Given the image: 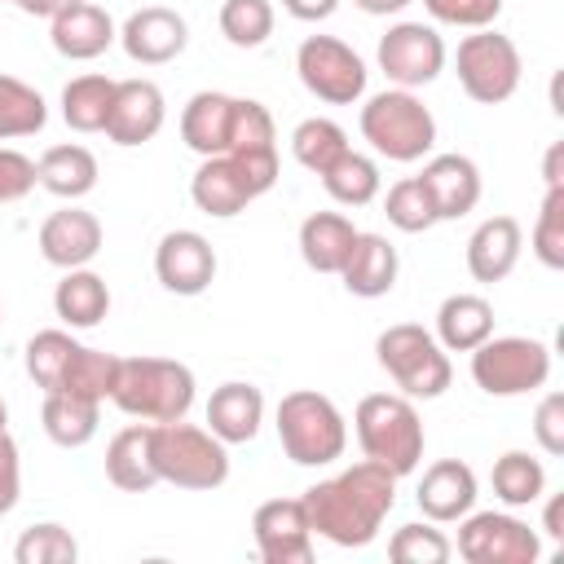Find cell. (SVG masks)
<instances>
[{
  "label": "cell",
  "mask_w": 564,
  "mask_h": 564,
  "mask_svg": "<svg viewBox=\"0 0 564 564\" xmlns=\"http://www.w3.org/2000/svg\"><path fill=\"white\" fill-rule=\"evenodd\" d=\"M4 4H13V9H22V13H31V18H57L66 4H75V0H4Z\"/></svg>",
  "instance_id": "cell-49"
},
{
  "label": "cell",
  "mask_w": 564,
  "mask_h": 564,
  "mask_svg": "<svg viewBox=\"0 0 564 564\" xmlns=\"http://www.w3.org/2000/svg\"><path fill=\"white\" fill-rule=\"evenodd\" d=\"M419 181H423V189H427V198L436 207V220H458L480 203V167L467 154L427 159Z\"/></svg>",
  "instance_id": "cell-19"
},
{
  "label": "cell",
  "mask_w": 564,
  "mask_h": 564,
  "mask_svg": "<svg viewBox=\"0 0 564 564\" xmlns=\"http://www.w3.org/2000/svg\"><path fill=\"white\" fill-rule=\"evenodd\" d=\"M524 247V229L516 216H489L476 225V234L467 238V269L476 282H502Z\"/></svg>",
  "instance_id": "cell-24"
},
{
  "label": "cell",
  "mask_w": 564,
  "mask_h": 564,
  "mask_svg": "<svg viewBox=\"0 0 564 564\" xmlns=\"http://www.w3.org/2000/svg\"><path fill=\"white\" fill-rule=\"evenodd\" d=\"M119 44H123V53H128L132 62H141V66H163V62H172V57L185 53L189 26H185V18H181L176 9H167V4H145V9L128 13V22L119 26Z\"/></svg>",
  "instance_id": "cell-16"
},
{
  "label": "cell",
  "mask_w": 564,
  "mask_h": 564,
  "mask_svg": "<svg viewBox=\"0 0 564 564\" xmlns=\"http://www.w3.org/2000/svg\"><path fill=\"white\" fill-rule=\"evenodd\" d=\"M154 467L176 489H220L229 480V449L207 427L172 419L154 423Z\"/></svg>",
  "instance_id": "cell-8"
},
{
  "label": "cell",
  "mask_w": 564,
  "mask_h": 564,
  "mask_svg": "<svg viewBox=\"0 0 564 564\" xmlns=\"http://www.w3.org/2000/svg\"><path fill=\"white\" fill-rule=\"evenodd\" d=\"M48 22H53V26H48L53 48H57L62 57H70V62H93V57H101V53L119 40L110 13L97 9V4H88V0L66 4V9H62L57 18H48Z\"/></svg>",
  "instance_id": "cell-22"
},
{
  "label": "cell",
  "mask_w": 564,
  "mask_h": 564,
  "mask_svg": "<svg viewBox=\"0 0 564 564\" xmlns=\"http://www.w3.org/2000/svg\"><path fill=\"white\" fill-rule=\"evenodd\" d=\"M4 423H9V410H4V401H0V432H4Z\"/></svg>",
  "instance_id": "cell-53"
},
{
  "label": "cell",
  "mask_w": 564,
  "mask_h": 564,
  "mask_svg": "<svg viewBox=\"0 0 564 564\" xmlns=\"http://www.w3.org/2000/svg\"><path fill=\"white\" fill-rule=\"evenodd\" d=\"M0 317H4V313H0Z\"/></svg>",
  "instance_id": "cell-54"
},
{
  "label": "cell",
  "mask_w": 564,
  "mask_h": 564,
  "mask_svg": "<svg viewBox=\"0 0 564 564\" xmlns=\"http://www.w3.org/2000/svg\"><path fill=\"white\" fill-rule=\"evenodd\" d=\"M53 308H57V317L66 326L88 330L110 313V286L93 269H66V278L53 291Z\"/></svg>",
  "instance_id": "cell-30"
},
{
  "label": "cell",
  "mask_w": 564,
  "mask_h": 564,
  "mask_svg": "<svg viewBox=\"0 0 564 564\" xmlns=\"http://www.w3.org/2000/svg\"><path fill=\"white\" fill-rule=\"evenodd\" d=\"M35 172H40V185H44L48 194L66 198V203L84 198V194L97 185V159H93L88 145H75V141L48 145V150L40 154Z\"/></svg>",
  "instance_id": "cell-29"
},
{
  "label": "cell",
  "mask_w": 564,
  "mask_h": 564,
  "mask_svg": "<svg viewBox=\"0 0 564 564\" xmlns=\"http://www.w3.org/2000/svg\"><path fill=\"white\" fill-rule=\"evenodd\" d=\"M538 551V533L507 511H467L458 524V555L467 564H533Z\"/></svg>",
  "instance_id": "cell-13"
},
{
  "label": "cell",
  "mask_w": 564,
  "mask_h": 564,
  "mask_svg": "<svg viewBox=\"0 0 564 564\" xmlns=\"http://www.w3.org/2000/svg\"><path fill=\"white\" fill-rule=\"evenodd\" d=\"M163 119H167V106H163L159 84H150V79H119L115 106H110V119H106V137L115 145H145L150 137H159Z\"/></svg>",
  "instance_id": "cell-18"
},
{
  "label": "cell",
  "mask_w": 564,
  "mask_h": 564,
  "mask_svg": "<svg viewBox=\"0 0 564 564\" xmlns=\"http://www.w3.org/2000/svg\"><path fill=\"white\" fill-rule=\"evenodd\" d=\"M361 137L392 163H414L436 145V119L410 88L375 93L361 106Z\"/></svg>",
  "instance_id": "cell-7"
},
{
  "label": "cell",
  "mask_w": 564,
  "mask_h": 564,
  "mask_svg": "<svg viewBox=\"0 0 564 564\" xmlns=\"http://www.w3.org/2000/svg\"><path fill=\"white\" fill-rule=\"evenodd\" d=\"M300 84L330 106H352L366 93V62L335 35H308L295 53Z\"/></svg>",
  "instance_id": "cell-12"
},
{
  "label": "cell",
  "mask_w": 564,
  "mask_h": 564,
  "mask_svg": "<svg viewBox=\"0 0 564 564\" xmlns=\"http://www.w3.org/2000/svg\"><path fill=\"white\" fill-rule=\"evenodd\" d=\"M560 507H564V502H560V498H551V502H546V520H542V529H546L555 542L564 538V529H560Z\"/></svg>",
  "instance_id": "cell-52"
},
{
  "label": "cell",
  "mask_w": 564,
  "mask_h": 564,
  "mask_svg": "<svg viewBox=\"0 0 564 564\" xmlns=\"http://www.w3.org/2000/svg\"><path fill=\"white\" fill-rule=\"evenodd\" d=\"M344 150H348V132H344L335 119L313 115V119H304V123L291 132V154L300 159V167H308V172H317V176H322Z\"/></svg>",
  "instance_id": "cell-37"
},
{
  "label": "cell",
  "mask_w": 564,
  "mask_h": 564,
  "mask_svg": "<svg viewBox=\"0 0 564 564\" xmlns=\"http://www.w3.org/2000/svg\"><path fill=\"white\" fill-rule=\"evenodd\" d=\"M13 560L18 564H75L79 560V546H75V538L62 524H31L18 538Z\"/></svg>",
  "instance_id": "cell-41"
},
{
  "label": "cell",
  "mask_w": 564,
  "mask_h": 564,
  "mask_svg": "<svg viewBox=\"0 0 564 564\" xmlns=\"http://www.w3.org/2000/svg\"><path fill=\"white\" fill-rule=\"evenodd\" d=\"M264 419V397L256 383H220L207 401V432L220 436L225 445H247L260 432Z\"/></svg>",
  "instance_id": "cell-26"
},
{
  "label": "cell",
  "mask_w": 564,
  "mask_h": 564,
  "mask_svg": "<svg viewBox=\"0 0 564 564\" xmlns=\"http://www.w3.org/2000/svg\"><path fill=\"white\" fill-rule=\"evenodd\" d=\"M106 476L123 494H145L159 485L154 467V423H132L110 436L106 445Z\"/></svg>",
  "instance_id": "cell-23"
},
{
  "label": "cell",
  "mask_w": 564,
  "mask_h": 564,
  "mask_svg": "<svg viewBox=\"0 0 564 564\" xmlns=\"http://www.w3.org/2000/svg\"><path fill=\"white\" fill-rule=\"evenodd\" d=\"M278 441L291 463L300 467H326L344 454L348 427L330 397L313 388H295L278 401Z\"/></svg>",
  "instance_id": "cell-6"
},
{
  "label": "cell",
  "mask_w": 564,
  "mask_h": 564,
  "mask_svg": "<svg viewBox=\"0 0 564 564\" xmlns=\"http://www.w3.org/2000/svg\"><path fill=\"white\" fill-rule=\"evenodd\" d=\"M489 335H494V304L485 295L458 291V295L441 300V308H436V344L445 352H471Z\"/></svg>",
  "instance_id": "cell-27"
},
{
  "label": "cell",
  "mask_w": 564,
  "mask_h": 564,
  "mask_svg": "<svg viewBox=\"0 0 564 564\" xmlns=\"http://www.w3.org/2000/svg\"><path fill=\"white\" fill-rule=\"evenodd\" d=\"M75 348L79 344L66 330H40V335H31V344H26V375L35 379V388L53 392Z\"/></svg>",
  "instance_id": "cell-40"
},
{
  "label": "cell",
  "mask_w": 564,
  "mask_h": 564,
  "mask_svg": "<svg viewBox=\"0 0 564 564\" xmlns=\"http://www.w3.org/2000/svg\"><path fill=\"white\" fill-rule=\"evenodd\" d=\"M361 13H370V18H388V13H401L410 0H352Z\"/></svg>",
  "instance_id": "cell-50"
},
{
  "label": "cell",
  "mask_w": 564,
  "mask_h": 564,
  "mask_svg": "<svg viewBox=\"0 0 564 564\" xmlns=\"http://www.w3.org/2000/svg\"><path fill=\"white\" fill-rule=\"evenodd\" d=\"M533 256L546 269H564V185H546V198L533 225Z\"/></svg>",
  "instance_id": "cell-43"
},
{
  "label": "cell",
  "mask_w": 564,
  "mask_h": 564,
  "mask_svg": "<svg viewBox=\"0 0 564 564\" xmlns=\"http://www.w3.org/2000/svg\"><path fill=\"white\" fill-rule=\"evenodd\" d=\"M375 352H379V366L392 375V383L405 392V397H441L454 379V366L445 357V348L436 344L432 330L414 326V322H397L388 326L379 339H375Z\"/></svg>",
  "instance_id": "cell-9"
},
{
  "label": "cell",
  "mask_w": 564,
  "mask_h": 564,
  "mask_svg": "<svg viewBox=\"0 0 564 564\" xmlns=\"http://www.w3.org/2000/svg\"><path fill=\"white\" fill-rule=\"evenodd\" d=\"M397 269H401L397 247H392L383 234H361V229H357V242H352V251H348L339 278H344V286H348V295L379 300V295H388V291L397 286Z\"/></svg>",
  "instance_id": "cell-25"
},
{
  "label": "cell",
  "mask_w": 564,
  "mask_h": 564,
  "mask_svg": "<svg viewBox=\"0 0 564 564\" xmlns=\"http://www.w3.org/2000/svg\"><path fill=\"white\" fill-rule=\"evenodd\" d=\"M44 432L53 445L62 449H79L97 436V419H101V401L88 397H70V392H44Z\"/></svg>",
  "instance_id": "cell-31"
},
{
  "label": "cell",
  "mask_w": 564,
  "mask_h": 564,
  "mask_svg": "<svg viewBox=\"0 0 564 564\" xmlns=\"http://www.w3.org/2000/svg\"><path fill=\"white\" fill-rule=\"evenodd\" d=\"M101 251V220L84 207H62L40 225V256L57 269H84Z\"/></svg>",
  "instance_id": "cell-20"
},
{
  "label": "cell",
  "mask_w": 564,
  "mask_h": 564,
  "mask_svg": "<svg viewBox=\"0 0 564 564\" xmlns=\"http://www.w3.org/2000/svg\"><path fill=\"white\" fill-rule=\"evenodd\" d=\"M44 123H48L44 97L31 84H22L18 75H0V141L35 137Z\"/></svg>",
  "instance_id": "cell-35"
},
{
  "label": "cell",
  "mask_w": 564,
  "mask_h": 564,
  "mask_svg": "<svg viewBox=\"0 0 564 564\" xmlns=\"http://www.w3.org/2000/svg\"><path fill=\"white\" fill-rule=\"evenodd\" d=\"M115 88H119V79H106V75L70 79L62 88V119L75 132H106V119H110V106H115Z\"/></svg>",
  "instance_id": "cell-32"
},
{
  "label": "cell",
  "mask_w": 564,
  "mask_h": 564,
  "mask_svg": "<svg viewBox=\"0 0 564 564\" xmlns=\"http://www.w3.org/2000/svg\"><path fill=\"white\" fill-rule=\"evenodd\" d=\"M220 35L234 48H260L273 35V4L269 0H225L220 4Z\"/></svg>",
  "instance_id": "cell-38"
},
{
  "label": "cell",
  "mask_w": 564,
  "mask_h": 564,
  "mask_svg": "<svg viewBox=\"0 0 564 564\" xmlns=\"http://www.w3.org/2000/svg\"><path fill=\"white\" fill-rule=\"evenodd\" d=\"M379 70L397 88H423L445 70V40L427 22H397L379 40Z\"/></svg>",
  "instance_id": "cell-14"
},
{
  "label": "cell",
  "mask_w": 564,
  "mask_h": 564,
  "mask_svg": "<svg viewBox=\"0 0 564 564\" xmlns=\"http://www.w3.org/2000/svg\"><path fill=\"white\" fill-rule=\"evenodd\" d=\"M383 216H388L401 234H423V229L436 225V207H432V198H427V189H423L419 176H405V181H397V185L388 189Z\"/></svg>",
  "instance_id": "cell-39"
},
{
  "label": "cell",
  "mask_w": 564,
  "mask_h": 564,
  "mask_svg": "<svg viewBox=\"0 0 564 564\" xmlns=\"http://www.w3.org/2000/svg\"><path fill=\"white\" fill-rule=\"evenodd\" d=\"M18 494H22V463H18V445L4 427L0 432V516H9L18 507Z\"/></svg>",
  "instance_id": "cell-47"
},
{
  "label": "cell",
  "mask_w": 564,
  "mask_h": 564,
  "mask_svg": "<svg viewBox=\"0 0 564 564\" xmlns=\"http://www.w3.org/2000/svg\"><path fill=\"white\" fill-rule=\"evenodd\" d=\"M423 9L445 26L480 31V26H494V18L502 13V0H423Z\"/></svg>",
  "instance_id": "cell-44"
},
{
  "label": "cell",
  "mask_w": 564,
  "mask_h": 564,
  "mask_svg": "<svg viewBox=\"0 0 564 564\" xmlns=\"http://www.w3.org/2000/svg\"><path fill=\"white\" fill-rule=\"evenodd\" d=\"M388 555L397 564H445L454 555V542L432 524H401L388 542Z\"/></svg>",
  "instance_id": "cell-42"
},
{
  "label": "cell",
  "mask_w": 564,
  "mask_h": 564,
  "mask_svg": "<svg viewBox=\"0 0 564 564\" xmlns=\"http://www.w3.org/2000/svg\"><path fill=\"white\" fill-rule=\"evenodd\" d=\"M476 507V471L458 458H441L419 480V511L432 524H454Z\"/></svg>",
  "instance_id": "cell-21"
},
{
  "label": "cell",
  "mask_w": 564,
  "mask_h": 564,
  "mask_svg": "<svg viewBox=\"0 0 564 564\" xmlns=\"http://www.w3.org/2000/svg\"><path fill=\"white\" fill-rule=\"evenodd\" d=\"M352 427H357L361 454L383 463L397 480L419 467V458H423V419L410 405V397H392V392L361 397L357 414H352Z\"/></svg>",
  "instance_id": "cell-5"
},
{
  "label": "cell",
  "mask_w": 564,
  "mask_h": 564,
  "mask_svg": "<svg viewBox=\"0 0 564 564\" xmlns=\"http://www.w3.org/2000/svg\"><path fill=\"white\" fill-rule=\"evenodd\" d=\"M322 185H326V194L335 198V203H344V207H366V203H375V194H379V163L375 159H366V154H357L352 145L322 172Z\"/></svg>",
  "instance_id": "cell-33"
},
{
  "label": "cell",
  "mask_w": 564,
  "mask_h": 564,
  "mask_svg": "<svg viewBox=\"0 0 564 564\" xmlns=\"http://www.w3.org/2000/svg\"><path fill=\"white\" fill-rule=\"evenodd\" d=\"M35 181H40L35 163H31L26 154L0 145V203H18V198H26V194L35 189Z\"/></svg>",
  "instance_id": "cell-45"
},
{
  "label": "cell",
  "mask_w": 564,
  "mask_h": 564,
  "mask_svg": "<svg viewBox=\"0 0 564 564\" xmlns=\"http://www.w3.org/2000/svg\"><path fill=\"white\" fill-rule=\"evenodd\" d=\"M154 273L172 295H203L216 278V251L194 229H172L159 238Z\"/></svg>",
  "instance_id": "cell-17"
},
{
  "label": "cell",
  "mask_w": 564,
  "mask_h": 564,
  "mask_svg": "<svg viewBox=\"0 0 564 564\" xmlns=\"http://www.w3.org/2000/svg\"><path fill=\"white\" fill-rule=\"evenodd\" d=\"M533 436H538V445H542L551 458L564 454V397H560V392H546V397H542V405H538V414H533Z\"/></svg>",
  "instance_id": "cell-46"
},
{
  "label": "cell",
  "mask_w": 564,
  "mask_h": 564,
  "mask_svg": "<svg viewBox=\"0 0 564 564\" xmlns=\"http://www.w3.org/2000/svg\"><path fill=\"white\" fill-rule=\"evenodd\" d=\"M115 375H119V357L79 344L70 352V361H66V370H62L53 392H70V397H88V401H110Z\"/></svg>",
  "instance_id": "cell-34"
},
{
  "label": "cell",
  "mask_w": 564,
  "mask_h": 564,
  "mask_svg": "<svg viewBox=\"0 0 564 564\" xmlns=\"http://www.w3.org/2000/svg\"><path fill=\"white\" fill-rule=\"evenodd\" d=\"M551 375V348L529 335H489L471 348V379L489 397H524Z\"/></svg>",
  "instance_id": "cell-10"
},
{
  "label": "cell",
  "mask_w": 564,
  "mask_h": 564,
  "mask_svg": "<svg viewBox=\"0 0 564 564\" xmlns=\"http://www.w3.org/2000/svg\"><path fill=\"white\" fill-rule=\"evenodd\" d=\"M278 181V150H229L203 159V167L189 181V198L198 212L229 220L260 194H269Z\"/></svg>",
  "instance_id": "cell-4"
},
{
  "label": "cell",
  "mask_w": 564,
  "mask_h": 564,
  "mask_svg": "<svg viewBox=\"0 0 564 564\" xmlns=\"http://www.w3.org/2000/svg\"><path fill=\"white\" fill-rule=\"evenodd\" d=\"M110 401L141 423L185 419L194 405V370L167 357H119Z\"/></svg>",
  "instance_id": "cell-3"
},
{
  "label": "cell",
  "mask_w": 564,
  "mask_h": 564,
  "mask_svg": "<svg viewBox=\"0 0 564 564\" xmlns=\"http://www.w3.org/2000/svg\"><path fill=\"white\" fill-rule=\"evenodd\" d=\"M560 159H564V145L555 141V145L546 150V167H542V176H546V185H564V172H560Z\"/></svg>",
  "instance_id": "cell-51"
},
{
  "label": "cell",
  "mask_w": 564,
  "mask_h": 564,
  "mask_svg": "<svg viewBox=\"0 0 564 564\" xmlns=\"http://www.w3.org/2000/svg\"><path fill=\"white\" fill-rule=\"evenodd\" d=\"M256 546L264 564H308L313 560V524L300 498H269L251 516Z\"/></svg>",
  "instance_id": "cell-15"
},
{
  "label": "cell",
  "mask_w": 564,
  "mask_h": 564,
  "mask_svg": "<svg viewBox=\"0 0 564 564\" xmlns=\"http://www.w3.org/2000/svg\"><path fill=\"white\" fill-rule=\"evenodd\" d=\"M494 494L507 502V507H529V502H538L542 498V489H546V467L533 458V454H524V449H507L498 463H494Z\"/></svg>",
  "instance_id": "cell-36"
},
{
  "label": "cell",
  "mask_w": 564,
  "mask_h": 564,
  "mask_svg": "<svg viewBox=\"0 0 564 564\" xmlns=\"http://www.w3.org/2000/svg\"><path fill=\"white\" fill-rule=\"evenodd\" d=\"M454 66H458L463 93L480 106H498L520 88V48L489 26L463 35Z\"/></svg>",
  "instance_id": "cell-11"
},
{
  "label": "cell",
  "mask_w": 564,
  "mask_h": 564,
  "mask_svg": "<svg viewBox=\"0 0 564 564\" xmlns=\"http://www.w3.org/2000/svg\"><path fill=\"white\" fill-rule=\"evenodd\" d=\"M181 141L203 159L229 150H278L273 115L260 101L229 93H194L181 110Z\"/></svg>",
  "instance_id": "cell-2"
},
{
  "label": "cell",
  "mask_w": 564,
  "mask_h": 564,
  "mask_svg": "<svg viewBox=\"0 0 564 564\" xmlns=\"http://www.w3.org/2000/svg\"><path fill=\"white\" fill-rule=\"evenodd\" d=\"M313 533H322L335 546H370L388 520V511L397 507V476L375 463L361 458L352 467H344L330 480H317L313 489L300 494Z\"/></svg>",
  "instance_id": "cell-1"
},
{
  "label": "cell",
  "mask_w": 564,
  "mask_h": 564,
  "mask_svg": "<svg viewBox=\"0 0 564 564\" xmlns=\"http://www.w3.org/2000/svg\"><path fill=\"white\" fill-rule=\"evenodd\" d=\"M282 9L300 22H326L339 9V0H282Z\"/></svg>",
  "instance_id": "cell-48"
},
{
  "label": "cell",
  "mask_w": 564,
  "mask_h": 564,
  "mask_svg": "<svg viewBox=\"0 0 564 564\" xmlns=\"http://www.w3.org/2000/svg\"><path fill=\"white\" fill-rule=\"evenodd\" d=\"M352 242H357V229L339 212H313L300 225V256L317 273H339L348 251H352Z\"/></svg>",
  "instance_id": "cell-28"
}]
</instances>
